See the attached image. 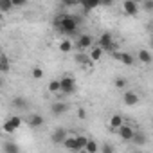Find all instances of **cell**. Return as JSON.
<instances>
[{"instance_id": "cell-34", "label": "cell", "mask_w": 153, "mask_h": 153, "mask_svg": "<svg viewBox=\"0 0 153 153\" xmlns=\"http://www.w3.org/2000/svg\"><path fill=\"white\" fill-rule=\"evenodd\" d=\"M63 4H65V6H78L79 0H63Z\"/></svg>"}, {"instance_id": "cell-17", "label": "cell", "mask_w": 153, "mask_h": 153, "mask_svg": "<svg viewBox=\"0 0 153 153\" xmlns=\"http://www.w3.org/2000/svg\"><path fill=\"white\" fill-rule=\"evenodd\" d=\"M130 142H133L135 146H144V144L148 142V137H146V133H142V131H135Z\"/></svg>"}, {"instance_id": "cell-23", "label": "cell", "mask_w": 153, "mask_h": 153, "mask_svg": "<svg viewBox=\"0 0 153 153\" xmlns=\"http://www.w3.org/2000/svg\"><path fill=\"white\" fill-rule=\"evenodd\" d=\"M61 144H63V146H65L67 149L78 151V144H76V139H74V137H68V135H67V137H65V140H63Z\"/></svg>"}, {"instance_id": "cell-15", "label": "cell", "mask_w": 153, "mask_h": 153, "mask_svg": "<svg viewBox=\"0 0 153 153\" xmlns=\"http://www.w3.org/2000/svg\"><path fill=\"white\" fill-rule=\"evenodd\" d=\"M11 70V61L6 52H0V74H7Z\"/></svg>"}, {"instance_id": "cell-35", "label": "cell", "mask_w": 153, "mask_h": 153, "mask_svg": "<svg viewBox=\"0 0 153 153\" xmlns=\"http://www.w3.org/2000/svg\"><path fill=\"white\" fill-rule=\"evenodd\" d=\"M99 4H101V6H106V7H110V6L114 4V0H99Z\"/></svg>"}, {"instance_id": "cell-7", "label": "cell", "mask_w": 153, "mask_h": 153, "mask_svg": "<svg viewBox=\"0 0 153 153\" xmlns=\"http://www.w3.org/2000/svg\"><path fill=\"white\" fill-rule=\"evenodd\" d=\"M115 131H117V133H119V137H121L123 140H126V142H130V140H131V137H133V133H135V130H133L130 124H126V123H123Z\"/></svg>"}, {"instance_id": "cell-6", "label": "cell", "mask_w": 153, "mask_h": 153, "mask_svg": "<svg viewBox=\"0 0 153 153\" xmlns=\"http://www.w3.org/2000/svg\"><path fill=\"white\" fill-rule=\"evenodd\" d=\"M68 110H70V105H68L67 101H54V103L51 105L52 115H63V114H67Z\"/></svg>"}, {"instance_id": "cell-13", "label": "cell", "mask_w": 153, "mask_h": 153, "mask_svg": "<svg viewBox=\"0 0 153 153\" xmlns=\"http://www.w3.org/2000/svg\"><path fill=\"white\" fill-rule=\"evenodd\" d=\"M67 135H68V133H67L65 128H56V130L51 133V140H52V144H61Z\"/></svg>"}, {"instance_id": "cell-33", "label": "cell", "mask_w": 153, "mask_h": 153, "mask_svg": "<svg viewBox=\"0 0 153 153\" xmlns=\"http://www.w3.org/2000/svg\"><path fill=\"white\" fill-rule=\"evenodd\" d=\"M78 119H87V110L85 108H78Z\"/></svg>"}, {"instance_id": "cell-2", "label": "cell", "mask_w": 153, "mask_h": 153, "mask_svg": "<svg viewBox=\"0 0 153 153\" xmlns=\"http://www.w3.org/2000/svg\"><path fill=\"white\" fill-rule=\"evenodd\" d=\"M74 92H76V79L72 76H63L59 79V94L61 96H72Z\"/></svg>"}, {"instance_id": "cell-26", "label": "cell", "mask_w": 153, "mask_h": 153, "mask_svg": "<svg viewBox=\"0 0 153 153\" xmlns=\"http://www.w3.org/2000/svg\"><path fill=\"white\" fill-rule=\"evenodd\" d=\"M74 139H76V144H78V151H83V148H85L88 137H85V135H78V137H74Z\"/></svg>"}, {"instance_id": "cell-24", "label": "cell", "mask_w": 153, "mask_h": 153, "mask_svg": "<svg viewBox=\"0 0 153 153\" xmlns=\"http://www.w3.org/2000/svg\"><path fill=\"white\" fill-rule=\"evenodd\" d=\"M72 49H74V45H72V42L68 38H65V40L59 42V52H70Z\"/></svg>"}, {"instance_id": "cell-28", "label": "cell", "mask_w": 153, "mask_h": 153, "mask_svg": "<svg viewBox=\"0 0 153 153\" xmlns=\"http://www.w3.org/2000/svg\"><path fill=\"white\" fill-rule=\"evenodd\" d=\"M31 76H33L34 79H42V78H43V68H42V67H38V65H36V67H33Z\"/></svg>"}, {"instance_id": "cell-19", "label": "cell", "mask_w": 153, "mask_h": 153, "mask_svg": "<svg viewBox=\"0 0 153 153\" xmlns=\"http://www.w3.org/2000/svg\"><path fill=\"white\" fill-rule=\"evenodd\" d=\"M79 4H81V7H83L87 13L101 6V4H99V0H79Z\"/></svg>"}, {"instance_id": "cell-12", "label": "cell", "mask_w": 153, "mask_h": 153, "mask_svg": "<svg viewBox=\"0 0 153 153\" xmlns=\"http://www.w3.org/2000/svg\"><path fill=\"white\" fill-rule=\"evenodd\" d=\"M11 106H13L15 110L24 112V110H27V108H29V101H27L24 96H15V97H13V101H11Z\"/></svg>"}, {"instance_id": "cell-21", "label": "cell", "mask_w": 153, "mask_h": 153, "mask_svg": "<svg viewBox=\"0 0 153 153\" xmlns=\"http://www.w3.org/2000/svg\"><path fill=\"white\" fill-rule=\"evenodd\" d=\"M2 149L7 151V153H18V151H20V146L15 144L13 140H6V142L2 144Z\"/></svg>"}, {"instance_id": "cell-38", "label": "cell", "mask_w": 153, "mask_h": 153, "mask_svg": "<svg viewBox=\"0 0 153 153\" xmlns=\"http://www.w3.org/2000/svg\"><path fill=\"white\" fill-rule=\"evenodd\" d=\"M131 2H137V4L140 6V2H142V0H131Z\"/></svg>"}, {"instance_id": "cell-25", "label": "cell", "mask_w": 153, "mask_h": 153, "mask_svg": "<svg viewBox=\"0 0 153 153\" xmlns=\"http://www.w3.org/2000/svg\"><path fill=\"white\" fill-rule=\"evenodd\" d=\"M114 85H115V88H121V90H124V88L128 87V79H126V78H123V76H117V78H115V81H114Z\"/></svg>"}, {"instance_id": "cell-3", "label": "cell", "mask_w": 153, "mask_h": 153, "mask_svg": "<svg viewBox=\"0 0 153 153\" xmlns=\"http://www.w3.org/2000/svg\"><path fill=\"white\" fill-rule=\"evenodd\" d=\"M92 45H94V36H92V34L81 33V34L76 36V43H74V47L78 49V51H87V49H90Z\"/></svg>"}, {"instance_id": "cell-22", "label": "cell", "mask_w": 153, "mask_h": 153, "mask_svg": "<svg viewBox=\"0 0 153 153\" xmlns=\"http://www.w3.org/2000/svg\"><path fill=\"white\" fill-rule=\"evenodd\" d=\"M83 151H87V153H97L99 151V144L94 139H88L87 144H85V148H83Z\"/></svg>"}, {"instance_id": "cell-27", "label": "cell", "mask_w": 153, "mask_h": 153, "mask_svg": "<svg viewBox=\"0 0 153 153\" xmlns=\"http://www.w3.org/2000/svg\"><path fill=\"white\" fill-rule=\"evenodd\" d=\"M13 9V2L11 0H0V11L2 13H7Z\"/></svg>"}, {"instance_id": "cell-37", "label": "cell", "mask_w": 153, "mask_h": 153, "mask_svg": "<svg viewBox=\"0 0 153 153\" xmlns=\"http://www.w3.org/2000/svg\"><path fill=\"white\" fill-rule=\"evenodd\" d=\"M2 20H4V15H2V11H0V24H2Z\"/></svg>"}, {"instance_id": "cell-10", "label": "cell", "mask_w": 153, "mask_h": 153, "mask_svg": "<svg viewBox=\"0 0 153 153\" xmlns=\"http://www.w3.org/2000/svg\"><path fill=\"white\" fill-rule=\"evenodd\" d=\"M123 103H124V106H135V105H139V94L133 92V90H126L124 96H123Z\"/></svg>"}, {"instance_id": "cell-4", "label": "cell", "mask_w": 153, "mask_h": 153, "mask_svg": "<svg viewBox=\"0 0 153 153\" xmlns=\"http://www.w3.org/2000/svg\"><path fill=\"white\" fill-rule=\"evenodd\" d=\"M99 47L103 49V52H115V45H114V38L110 33H103L99 36Z\"/></svg>"}, {"instance_id": "cell-29", "label": "cell", "mask_w": 153, "mask_h": 153, "mask_svg": "<svg viewBox=\"0 0 153 153\" xmlns=\"http://www.w3.org/2000/svg\"><path fill=\"white\" fill-rule=\"evenodd\" d=\"M49 92L51 94H59V79H52L49 83Z\"/></svg>"}, {"instance_id": "cell-18", "label": "cell", "mask_w": 153, "mask_h": 153, "mask_svg": "<svg viewBox=\"0 0 153 153\" xmlns=\"http://www.w3.org/2000/svg\"><path fill=\"white\" fill-rule=\"evenodd\" d=\"M139 61H140V63H144V65H149V63L153 61L151 52H149L148 49H140V51H139Z\"/></svg>"}, {"instance_id": "cell-36", "label": "cell", "mask_w": 153, "mask_h": 153, "mask_svg": "<svg viewBox=\"0 0 153 153\" xmlns=\"http://www.w3.org/2000/svg\"><path fill=\"white\" fill-rule=\"evenodd\" d=\"M4 87V79H2V76H0V88Z\"/></svg>"}, {"instance_id": "cell-11", "label": "cell", "mask_w": 153, "mask_h": 153, "mask_svg": "<svg viewBox=\"0 0 153 153\" xmlns=\"http://www.w3.org/2000/svg\"><path fill=\"white\" fill-rule=\"evenodd\" d=\"M112 54H114V58H117V59H119L123 65H126V67H131V65L135 63V58H133L130 52H117V51H115V52H112Z\"/></svg>"}, {"instance_id": "cell-14", "label": "cell", "mask_w": 153, "mask_h": 153, "mask_svg": "<svg viewBox=\"0 0 153 153\" xmlns=\"http://www.w3.org/2000/svg\"><path fill=\"white\" fill-rule=\"evenodd\" d=\"M74 61L78 63V65H83V67H90V65H92L88 54L83 52V51H79V52H76V54H74Z\"/></svg>"}, {"instance_id": "cell-5", "label": "cell", "mask_w": 153, "mask_h": 153, "mask_svg": "<svg viewBox=\"0 0 153 153\" xmlns=\"http://www.w3.org/2000/svg\"><path fill=\"white\" fill-rule=\"evenodd\" d=\"M25 124H27L29 128H33V130L42 128V126L45 124V117H43V115H40V114H31V115L25 119Z\"/></svg>"}, {"instance_id": "cell-30", "label": "cell", "mask_w": 153, "mask_h": 153, "mask_svg": "<svg viewBox=\"0 0 153 153\" xmlns=\"http://www.w3.org/2000/svg\"><path fill=\"white\" fill-rule=\"evenodd\" d=\"M140 6H142V9L146 13H153V0H142Z\"/></svg>"}, {"instance_id": "cell-9", "label": "cell", "mask_w": 153, "mask_h": 153, "mask_svg": "<svg viewBox=\"0 0 153 153\" xmlns=\"http://www.w3.org/2000/svg\"><path fill=\"white\" fill-rule=\"evenodd\" d=\"M123 9H124V13L128 16H137L139 11H140L139 4L137 2H131V0H124V2H123Z\"/></svg>"}, {"instance_id": "cell-16", "label": "cell", "mask_w": 153, "mask_h": 153, "mask_svg": "<svg viewBox=\"0 0 153 153\" xmlns=\"http://www.w3.org/2000/svg\"><path fill=\"white\" fill-rule=\"evenodd\" d=\"M123 123H124L123 115H121V114H114V115L110 117V121H108V126H110V130H117Z\"/></svg>"}, {"instance_id": "cell-20", "label": "cell", "mask_w": 153, "mask_h": 153, "mask_svg": "<svg viewBox=\"0 0 153 153\" xmlns=\"http://www.w3.org/2000/svg\"><path fill=\"white\" fill-rule=\"evenodd\" d=\"M90 49H92V47H90ZM101 56H103V49H101L99 45H97V47H94V49L88 52V58H90V61H92V63H94V61H99V59H101Z\"/></svg>"}, {"instance_id": "cell-31", "label": "cell", "mask_w": 153, "mask_h": 153, "mask_svg": "<svg viewBox=\"0 0 153 153\" xmlns=\"http://www.w3.org/2000/svg\"><path fill=\"white\" fill-rule=\"evenodd\" d=\"M99 151H101V153H114V146L106 142V144H103V146H99Z\"/></svg>"}, {"instance_id": "cell-8", "label": "cell", "mask_w": 153, "mask_h": 153, "mask_svg": "<svg viewBox=\"0 0 153 153\" xmlns=\"http://www.w3.org/2000/svg\"><path fill=\"white\" fill-rule=\"evenodd\" d=\"M20 124H22V117H18V115H13V117H9V119L4 123V131H7V133H13L15 130H18V128H20Z\"/></svg>"}, {"instance_id": "cell-1", "label": "cell", "mask_w": 153, "mask_h": 153, "mask_svg": "<svg viewBox=\"0 0 153 153\" xmlns=\"http://www.w3.org/2000/svg\"><path fill=\"white\" fill-rule=\"evenodd\" d=\"M54 27L65 34V36H78V27H79V18L74 15H59L54 18Z\"/></svg>"}, {"instance_id": "cell-32", "label": "cell", "mask_w": 153, "mask_h": 153, "mask_svg": "<svg viewBox=\"0 0 153 153\" xmlns=\"http://www.w3.org/2000/svg\"><path fill=\"white\" fill-rule=\"evenodd\" d=\"M11 2H13V7H24V6H27L29 0H11Z\"/></svg>"}]
</instances>
